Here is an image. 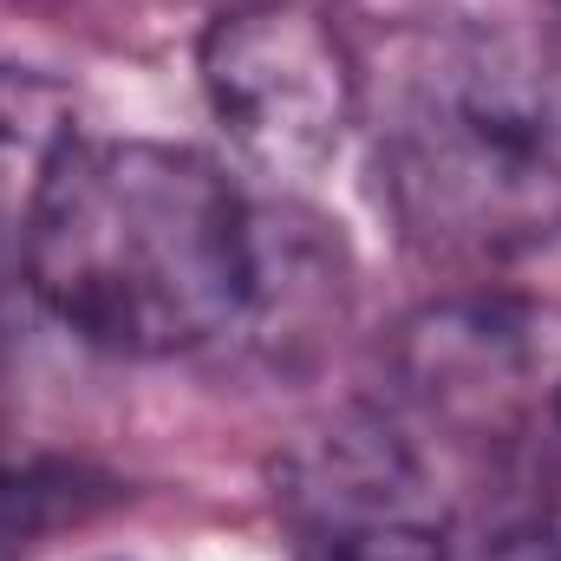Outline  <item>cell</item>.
<instances>
[{
    "label": "cell",
    "instance_id": "cell-3",
    "mask_svg": "<svg viewBox=\"0 0 561 561\" xmlns=\"http://www.w3.org/2000/svg\"><path fill=\"white\" fill-rule=\"evenodd\" d=\"M203 99L255 170L307 176L359 118V66L327 13L300 0H242L196 46Z\"/></svg>",
    "mask_w": 561,
    "mask_h": 561
},
{
    "label": "cell",
    "instance_id": "cell-6",
    "mask_svg": "<svg viewBox=\"0 0 561 561\" xmlns=\"http://www.w3.org/2000/svg\"><path fill=\"white\" fill-rule=\"evenodd\" d=\"M79 510V477L66 470H0V561H20L26 542Z\"/></svg>",
    "mask_w": 561,
    "mask_h": 561
},
{
    "label": "cell",
    "instance_id": "cell-4",
    "mask_svg": "<svg viewBox=\"0 0 561 561\" xmlns=\"http://www.w3.org/2000/svg\"><path fill=\"white\" fill-rule=\"evenodd\" d=\"M275 510L300 561H450V503L386 412H346L287 444Z\"/></svg>",
    "mask_w": 561,
    "mask_h": 561
},
{
    "label": "cell",
    "instance_id": "cell-2",
    "mask_svg": "<svg viewBox=\"0 0 561 561\" xmlns=\"http://www.w3.org/2000/svg\"><path fill=\"white\" fill-rule=\"evenodd\" d=\"M379 196L444 262H510L561 236V33L437 26L399 53L373 131Z\"/></svg>",
    "mask_w": 561,
    "mask_h": 561
},
{
    "label": "cell",
    "instance_id": "cell-5",
    "mask_svg": "<svg viewBox=\"0 0 561 561\" xmlns=\"http://www.w3.org/2000/svg\"><path fill=\"white\" fill-rule=\"evenodd\" d=\"M72 144H79V125H72L66 85L26 66H0V268L26 255L33 209Z\"/></svg>",
    "mask_w": 561,
    "mask_h": 561
},
{
    "label": "cell",
    "instance_id": "cell-9",
    "mask_svg": "<svg viewBox=\"0 0 561 561\" xmlns=\"http://www.w3.org/2000/svg\"><path fill=\"white\" fill-rule=\"evenodd\" d=\"M556 13H561V0H556Z\"/></svg>",
    "mask_w": 561,
    "mask_h": 561
},
{
    "label": "cell",
    "instance_id": "cell-7",
    "mask_svg": "<svg viewBox=\"0 0 561 561\" xmlns=\"http://www.w3.org/2000/svg\"><path fill=\"white\" fill-rule=\"evenodd\" d=\"M463 561H561V496L542 510H523L496 536H483Z\"/></svg>",
    "mask_w": 561,
    "mask_h": 561
},
{
    "label": "cell",
    "instance_id": "cell-8",
    "mask_svg": "<svg viewBox=\"0 0 561 561\" xmlns=\"http://www.w3.org/2000/svg\"><path fill=\"white\" fill-rule=\"evenodd\" d=\"M556 419H561V386H556Z\"/></svg>",
    "mask_w": 561,
    "mask_h": 561
},
{
    "label": "cell",
    "instance_id": "cell-1",
    "mask_svg": "<svg viewBox=\"0 0 561 561\" xmlns=\"http://www.w3.org/2000/svg\"><path fill=\"white\" fill-rule=\"evenodd\" d=\"M20 268L85 346L176 359L242 327L262 294V242L203 150L79 138L33 209Z\"/></svg>",
    "mask_w": 561,
    "mask_h": 561
}]
</instances>
